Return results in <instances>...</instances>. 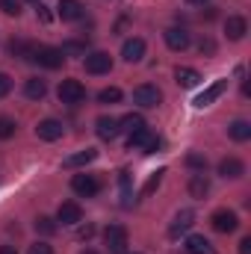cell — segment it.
Segmentation results:
<instances>
[{
  "instance_id": "obj_4",
  "label": "cell",
  "mask_w": 251,
  "mask_h": 254,
  "mask_svg": "<svg viewBox=\"0 0 251 254\" xmlns=\"http://www.w3.org/2000/svg\"><path fill=\"white\" fill-rule=\"evenodd\" d=\"M210 225H213V231H219V234H234V231L240 228V216H237L234 210L222 207V210H216V213L210 216Z\"/></svg>"
},
{
  "instance_id": "obj_39",
  "label": "cell",
  "mask_w": 251,
  "mask_h": 254,
  "mask_svg": "<svg viewBox=\"0 0 251 254\" xmlns=\"http://www.w3.org/2000/svg\"><path fill=\"white\" fill-rule=\"evenodd\" d=\"M92 234H95V228H92V225H86V228H80V240H89Z\"/></svg>"
},
{
  "instance_id": "obj_7",
  "label": "cell",
  "mask_w": 251,
  "mask_h": 254,
  "mask_svg": "<svg viewBox=\"0 0 251 254\" xmlns=\"http://www.w3.org/2000/svg\"><path fill=\"white\" fill-rule=\"evenodd\" d=\"M104 243H107V252L110 254H125L127 249V228L125 225H110L104 231Z\"/></svg>"
},
{
  "instance_id": "obj_21",
  "label": "cell",
  "mask_w": 251,
  "mask_h": 254,
  "mask_svg": "<svg viewBox=\"0 0 251 254\" xmlns=\"http://www.w3.org/2000/svg\"><path fill=\"white\" fill-rule=\"evenodd\" d=\"M24 95H27L30 101H42V98L48 95V83H45L42 77H30V80L24 83Z\"/></svg>"
},
{
  "instance_id": "obj_22",
  "label": "cell",
  "mask_w": 251,
  "mask_h": 254,
  "mask_svg": "<svg viewBox=\"0 0 251 254\" xmlns=\"http://www.w3.org/2000/svg\"><path fill=\"white\" fill-rule=\"evenodd\" d=\"M175 80H178V86H184V89H195L198 83H201V74L195 71V68H175Z\"/></svg>"
},
{
  "instance_id": "obj_25",
  "label": "cell",
  "mask_w": 251,
  "mask_h": 254,
  "mask_svg": "<svg viewBox=\"0 0 251 254\" xmlns=\"http://www.w3.org/2000/svg\"><path fill=\"white\" fill-rule=\"evenodd\" d=\"M148 139H151V130H148V127L133 130V133H127V148H130V151H133V148H139V151H142Z\"/></svg>"
},
{
  "instance_id": "obj_1",
  "label": "cell",
  "mask_w": 251,
  "mask_h": 254,
  "mask_svg": "<svg viewBox=\"0 0 251 254\" xmlns=\"http://www.w3.org/2000/svg\"><path fill=\"white\" fill-rule=\"evenodd\" d=\"M30 63L42 65V68H63L65 57L60 48H51V45H33V51H30Z\"/></svg>"
},
{
  "instance_id": "obj_44",
  "label": "cell",
  "mask_w": 251,
  "mask_h": 254,
  "mask_svg": "<svg viewBox=\"0 0 251 254\" xmlns=\"http://www.w3.org/2000/svg\"><path fill=\"white\" fill-rule=\"evenodd\" d=\"M30 3H39V0H30Z\"/></svg>"
},
{
  "instance_id": "obj_6",
  "label": "cell",
  "mask_w": 251,
  "mask_h": 254,
  "mask_svg": "<svg viewBox=\"0 0 251 254\" xmlns=\"http://www.w3.org/2000/svg\"><path fill=\"white\" fill-rule=\"evenodd\" d=\"M83 68H86V74H107L113 68V57L107 51H89L83 57Z\"/></svg>"
},
{
  "instance_id": "obj_38",
  "label": "cell",
  "mask_w": 251,
  "mask_h": 254,
  "mask_svg": "<svg viewBox=\"0 0 251 254\" xmlns=\"http://www.w3.org/2000/svg\"><path fill=\"white\" fill-rule=\"evenodd\" d=\"M240 254H251V237H243L240 240Z\"/></svg>"
},
{
  "instance_id": "obj_15",
  "label": "cell",
  "mask_w": 251,
  "mask_h": 254,
  "mask_svg": "<svg viewBox=\"0 0 251 254\" xmlns=\"http://www.w3.org/2000/svg\"><path fill=\"white\" fill-rule=\"evenodd\" d=\"M225 33H228L231 42H240V39H246V33H249V21H246L243 15H231V18L225 21Z\"/></svg>"
},
{
  "instance_id": "obj_20",
  "label": "cell",
  "mask_w": 251,
  "mask_h": 254,
  "mask_svg": "<svg viewBox=\"0 0 251 254\" xmlns=\"http://www.w3.org/2000/svg\"><path fill=\"white\" fill-rule=\"evenodd\" d=\"M187 254H216V249L210 246V240L207 237H201V234H192V237H187Z\"/></svg>"
},
{
  "instance_id": "obj_32",
  "label": "cell",
  "mask_w": 251,
  "mask_h": 254,
  "mask_svg": "<svg viewBox=\"0 0 251 254\" xmlns=\"http://www.w3.org/2000/svg\"><path fill=\"white\" fill-rule=\"evenodd\" d=\"M0 12L18 18V15H21V0H0Z\"/></svg>"
},
{
  "instance_id": "obj_37",
  "label": "cell",
  "mask_w": 251,
  "mask_h": 254,
  "mask_svg": "<svg viewBox=\"0 0 251 254\" xmlns=\"http://www.w3.org/2000/svg\"><path fill=\"white\" fill-rule=\"evenodd\" d=\"M27 254H54V249H51L48 243H33V246H30V252H27Z\"/></svg>"
},
{
  "instance_id": "obj_41",
  "label": "cell",
  "mask_w": 251,
  "mask_h": 254,
  "mask_svg": "<svg viewBox=\"0 0 251 254\" xmlns=\"http://www.w3.org/2000/svg\"><path fill=\"white\" fill-rule=\"evenodd\" d=\"M0 254H18V252H15V246H0Z\"/></svg>"
},
{
  "instance_id": "obj_19",
  "label": "cell",
  "mask_w": 251,
  "mask_h": 254,
  "mask_svg": "<svg viewBox=\"0 0 251 254\" xmlns=\"http://www.w3.org/2000/svg\"><path fill=\"white\" fill-rule=\"evenodd\" d=\"M92 160H98V151H95V148H86V151H77V154L65 157L63 169H80V166H89Z\"/></svg>"
},
{
  "instance_id": "obj_9",
  "label": "cell",
  "mask_w": 251,
  "mask_h": 254,
  "mask_svg": "<svg viewBox=\"0 0 251 254\" xmlns=\"http://www.w3.org/2000/svg\"><path fill=\"white\" fill-rule=\"evenodd\" d=\"M163 39H166V45L172 48V51H187L189 45H192V36H189V30H184V27H169L166 33H163Z\"/></svg>"
},
{
  "instance_id": "obj_26",
  "label": "cell",
  "mask_w": 251,
  "mask_h": 254,
  "mask_svg": "<svg viewBox=\"0 0 251 254\" xmlns=\"http://www.w3.org/2000/svg\"><path fill=\"white\" fill-rule=\"evenodd\" d=\"M60 51H63V57H86V54H89V45H86V42L71 39V42H65Z\"/></svg>"
},
{
  "instance_id": "obj_5",
  "label": "cell",
  "mask_w": 251,
  "mask_h": 254,
  "mask_svg": "<svg viewBox=\"0 0 251 254\" xmlns=\"http://www.w3.org/2000/svg\"><path fill=\"white\" fill-rule=\"evenodd\" d=\"M71 190H74V195H80V198H95L98 192H101V181L95 178V175H74L71 178Z\"/></svg>"
},
{
  "instance_id": "obj_12",
  "label": "cell",
  "mask_w": 251,
  "mask_h": 254,
  "mask_svg": "<svg viewBox=\"0 0 251 254\" xmlns=\"http://www.w3.org/2000/svg\"><path fill=\"white\" fill-rule=\"evenodd\" d=\"M219 175H222L225 181H237V178L246 175V163H243L240 157H225V160L219 163Z\"/></svg>"
},
{
  "instance_id": "obj_33",
  "label": "cell",
  "mask_w": 251,
  "mask_h": 254,
  "mask_svg": "<svg viewBox=\"0 0 251 254\" xmlns=\"http://www.w3.org/2000/svg\"><path fill=\"white\" fill-rule=\"evenodd\" d=\"M187 166L189 169H195V172H207V157H201V154H189Z\"/></svg>"
},
{
  "instance_id": "obj_14",
  "label": "cell",
  "mask_w": 251,
  "mask_h": 254,
  "mask_svg": "<svg viewBox=\"0 0 251 254\" xmlns=\"http://www.w3.org/2000/svg\"><path fill=\"white\" fill-rule=\"evenodd\" d=\"M142 57H145V39H127L125 45H122V60L125 63H142Z\"/></svg>"
},
{
  "instance_id": "obj_28",
  "label": "cell",
  "mask_w": 251,
  "mask_h": 254,
  "mask_svg": "<svg viewBox=\"0 0 251 254\" xmlns=\"http://www.w3.org/2000/svg\"><path fill=\"white\" fill-rule=\"evenodd\" d=\"M30 51H33V45H30V42H24V39H12V42H9V54H12V57L30 60Z\"/></svg>"
},
{
  "instance_id": "obj_23",
  "label": "cell",
  "mask_w": 251,
  "mask_h": 254,
  "mask_svg": "<svg viewBox=\"0 0 251 254\" xmlns=\"http://www.w3.org/2000/svg\"><path fill=\"white\" fill-rule=\"evenodd\" d=\"M228 136H231L234 142H249L251 139V125L249 122H243V119H237V122L228 125Z\"/></svg>"
},
{
  "instance_id": "obj_27",
  "label": "cell",
  "mask_w": 251,
  "mask_h": 254,
  "mask_svg": "<svg viewBox=\"0 0 251 254\" xmlns=\"http://www.w3.org/2000/svg\"><path fill=\"white\" fill-rule=\"evenodd\" d=\"M163 175H166V169H157L148 181H145V187H142V198H148V195H154V192L160 190V184H163Z\"/></svg>"
},
{
  "instance_id": "obj_29",
  "label": "cell",
  "mask_w": 251,
  "mask_h": 254,
  "mask_svg": "<svg viewBox=\"0 0 251 254\" xmlns=\"http://www.w3.org/2000/svg\"><path fill=\"white\" fill-rule=\"evenodd\" d=\"M122 101V89L119 86H107L98 92V104H119Z\"/></svg>"
},
{
  "instance_id": "obj_40",
  "label": "cell",
  "mask_w": 251,
  "mask_h": 254,
  "mask_svg": "<svg viewBox=\"0 0 251 254\" xmlns=\"http://www.w3.org/2000/svg\"><path fill=\"white\" fill-rule=\"evenodd\" d=\"M216 48H213V42H201V54H213Z\"/></svg>"
},
{
  "instance_id": "obj_35",
  "label": "cell",
  "mask_w": 251,
  "mask_h": 254,
  "mask_svg": "<svg viewBox=\"0 0 251 254\" xmlns=\"http://www.w3.org/2000/svg\"><path fill=\"white\" fill-rule=\"evenodd\" d=\"M36 18H39L42 24H51V18H54V15H51V9H48L45 3H36Z\"/></svg>"
},
{
  "instance_id": "obj_30",
  "label": "cell",
  "mask_w": 251,
  "mask_h": 254,
  "mask_svg": "<svg viewBox=\"0 0 251 254\" xmlns=\"http://www.w3.org/2000/svg\"><path fill=\"white\" fill-rule=\"evenodd\" d=\"M15 130H18L15 119H9V116H0V139H12V136H15Z\"/></svg>"
},
{
  "instance_id": "obj_3",
  "label": "cell",
  "mask_w": 251,
  "mask_h": 254,
  "mask_svg": "<svg viewBox=\"0 0 251 254\" xmlns=\"http://www.w3.org/2000/svg\"><path fill=\"white\" fill-rule=\"evenodd\" d=\"M133 104H139L142 110H154V107L163 104V92L151 83H142V86L133 89Z\"/></svg>"
},
{
  "instance_id": "obj_18",
  "label": "cell",
  "mask_w": 251,
  "mask_h": 254,
  "mask_svg": "<svg viewBox=\"0 0 251 254\" xmlns=\"http://www.w3.org/2000/svg\"><path fill=\"white\" fill-rule=\"evenodd\" d=\"M57 15H60L63 21H80V18H83V3H80V0H60Z\"/></svg>"
},
{
  "instance_id": "obj_24",
  "label": "cell",
  "mask_w": 251,
  "mask_h": 254,
  "mask_svg": "<svg viewBox=\"0 0 251 254\" xmlns=\"http://www.w3.org/2000/svg\"><path fill=\"white\" fill-rule=\"evenodd\" d=\"M145 125V119L139 116V113H130V116H125V119H119V133H133V130H142Z\"/></svg>"
},
{
  "instance_id": "obj_42",
  "label": "cell",
  "mask_w": 251,
  "mask_h": 254,
  "mask_svg": "<svg viewBox=\"0 0 251 254\" xmlns=\"http://www.w3.org/2000/svg\"><path fill=\"white\" fill-rule=\"evenodd\" d=\"M187 3H192V6H204L207 0H187Z\"/></svg>"
},
{
  "instance_id": "obj_34",
  "label": "cell",
  "mask_w": 251,
  "mask_h": 254,
  "mask_svg": "<svg viewBox=\"0 0 251 254\" xmlns=\"http://www.w3.org/2000/svg\"><path fill=\"white\" fill-rule=\"evenodd\" d=\"M160 148H163V139H160V136H154V133H151V139H148V142H145V148H142V154H157V151H160Z\"/></svg>"
},
{
  "instance_id": "obj_17",
  "label": "cell",
  "mask_w": 251,
  "mask_h": 254,
  "mask_svg": "<svg viewBox=\"0 0 251 254\" xmlns=\"http://www.w3.org/2000/svg\"><path fill=\"white\" fill-rule=\"evenodd\" d=\"M189 195H192V198H198V201H201V198H207V192H210V178H207V172H195V175H192V178H189Z\"/></svg>"
},
{
  "instance_id": "obj_16",
  "label": "cell",
  "mask_w": 251,
  "mask_h": 254,
  "mask_svg": "<svg viewBox=\"0 0 251 254\" xmlns=\"http://www.w3.org/2000/svg\"><path fill=\"white\" fill-rule=\"evenodd\" d=\"M95 133H98L104 142H113V139L119 136V119H113V116H101V119L95 122Z\"/></svg>"
},
{
  "instance_id": "obj_31",
  "label": "cell",
  "mask_w": 251,
  "mask_h": 254,
  "mask_svg": "<svg viewBox=\"0 0 251 254\" xmlns=\"http://www.w3.org/2000/svg\"><path fill=\"white\" fill-rule=\"evenodd\" d=\"M36 231L51 237V234L57 231V222H54V219H48V216H39V219H36Z\"/></svg>"
},
{
  "instance_id": "obj_10",
  "label": "cell",
  "mask_w": 251,
  "mask_h": 254,
  "mask_svg": "<svg viewBox=\"0 0 251 254\" xmlns=\"http://www.w3.org/2000/svg\"><path fill=\"white\" fill-rule=\"evenodd\" d=\"M57 222L60 225H80L83 222V210L77 201H63L60 210H57Z\"/></svg>"
},
{
  "instance_id": "obj_36",
  "label": "cell",
  "mask_w": 251,
  "mask_h": 254,
  "mask_svg": "<svg viewBox=\"0 0 251 254\" xmlns=\"http://www.w3.org/2000/svg\"><path fill=\"white\" fill-rule=\"evenodd\" d=\"M9 92H12V77H9V74H3V71H0V98H6V95H9Z\"/></svg>"
},
{
  "instance_id": "obj_11",
  "label": "cell",
  "mask_w": 251,
  "mask_h": 254,
  "mask_svg": "<svg viewBox=\"0 0 251 254\" xmlns=\"http://www.w3.org/2000/svg\"><path fill=\"white\" fill-rule=\"evenodd\" d=\"M63 122H57V119H42L39 125H36V136L42 139V142H57L60 136H63Z\"/></svg>"
},
{
  "instance_id": "obj_43",
  "label": "cell",
  "mask_w": 251,
  "mask_h": 254,
  "mask_svg": "<svg viewBox=\"0 0 251 254\" xmlns=\"http://www.w3.org/2000/svg\"><path fill=\"white\" fill-rule=\"evenodd\" d=\"M80 254H98V252H92V249H86V252H80Z\"/></svg>"
},
{
  "instance_id": "obj_8",
  "label": "cell",
  "mask_w": 251,
  "mask_h": 254,
  "mask_svg": "<svg viewBox=\"0 0 251 254\" xmlns=\"http://www.w3.org/2000/svg\"><path fill=\"white\" fill-rule=\"evenodd\" d=\"M225 89H228V80H225V77H222V80H213V83H210V86H207V89H204V92H201L195 101H192V104H195L198 110H204V107L216 104V101L225 95Z\"/></svg>"
},
{
  "instance_id": "obj_13",
  "label": "cell",
  "mask_w": 251,
  "mask_h": 254,
  "mask_svg": "<svg viewBox=\"0 0 251 254\" xmlns=\"http://www.w3.org/2000/svg\"><path fill=\"white\" fill-rule=\"evenodd\" d=\"M192 225H195V213H192V210H181V213L172 219V225H169V237L178 240L181 234H187Z\"/></svg>"
},
{
  "instance_id": "obj_2",
  "label": "cell",
  "mask_w": 251,
  "mask_h": 254,
  "mask_svg": "<svg viewBox=\"0 0 251 254\" xmlns=\"http://www.w3.org/2000/svg\"><path fill=\"white\" fill-rule=\"evenodd\" d=\"M57 95H60V104H65V107H80L86 101V86L74 77H65L57 89Z\"/></svg>"
}]
</instances>
